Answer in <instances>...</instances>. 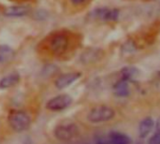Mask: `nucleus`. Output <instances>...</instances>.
Instances as JSON below:
<instances>
[{
    "label": "nucleus",
    "instance_id": "nucleus-1",
    "mask_svg": "<svg viewBox=\"0 0 160 144\" xmlns=\"http://www.w3.org/2000/svg\"><path fill=\"white\" fill-rule=\"evenodd\" d=\"M8 122L12 130L21 133L30 127L31 118L23 111H12L8 115Z\"/></svg>",
    "mask_w": 160,
    "mask_h": 144
},
{
    "label": "nucleus",
    "instance_id": "nucleus-2",
    "mask_svg": "<svg viewBox=\"0 0 160 144\" xmlns=\"http://www.w3.org/2000/svg\"><path fill=\"white\" fill-rule=\"evenodd\" d=\"M115 115V112L112 108L105 105L97 106L93 108L87 115V119L91 123H103L111 121Z\"/></svg>",
    "mask_w": 160,
    "mask_h": 144
},
{
    "label": "nucleus",
    "instance_id": "nucleus-3",
    "mask_svg": "<svg viewBox=\"0 0 160 144\" xmlns=\"http://www.w3.org/2000/svg\"><path fill=\"white\" fill-rule=\"evenodd\" d=\"M79 135V127L73 124H61L54 129V136L61 142H69Z\"/></svg>",
    "mask_w": 160,
    "mask_h": 144
},
{
    "label": "nucleus",
    "instance_id": "nucleus-4",
    "mask_svg": "<svg viewBox=\"0 0 160 144\" xmlns=\"http://www.w3.org/2000/svg\"><path fill=\"white\" fill-rule=\"evenodd\" d=\"M69 44L68 37L64 34H56L50 40V49L55 55H62L67 52Z\"/></svg>",
    "mask_w": 160,
    "mask_h": 144
},
{
    "label": "nucleus",
    "instance_id": "nucleus-5",
    "mask_svg": "<svg viewBox=\"0 0 160 144\" xmlns=\"http://www.w3.org/2000/svg\"><path fill=\"white\" fill-rule=\"evenodd\" d=\"M72 103V97L68 95H59L51 98L47 104L46 109L52 112H59L68 108Z\"/></svg>",
    "mask_w": 160,
    "mask_h": 144
},
{
    "label": "nucleus",
    "instance_id": "nucleus-6",
    "mask_svg": "<svg viewBox=\"0 0 160 144\" xmlns=\"http://www.w3.org/2000/svg\"><path fill=\"white\" fill-rule=\"evenodd\" d=\"M96 18L109 22V21H116L119 18V10L117 8H109V7H99L94 11Z\"/></svg>",
    "mask_w": 160,
    "mask_h": 144
},
{
    "label": "nucleus",
    "instance_id": "nucleus-7",
    "mask_svg": "<svg viewBox=\"0 0 160 144\" xmlns=\"http://www.w3.org/2000/svg\"><path fill=\"white\" fill-rule=\"evenodd\" d=\"M81 76H82V74L80 72H69V73L62 74L56 79V81L54 82L55 87L57 89H64V88L69 86L74 82H76Z\"/></svg>",
    "mask_w": 160,
    "mask_h": 144
},
{
    "label": "nucleus",
    "instance_id": "nucleus-8",
    "mask_svg": "<svg viewBox=\"0 0 160 144\" xmlns=\"http://www.w3.org/2000/svg\"><path fill=\"white\" fill-rule=\"evenodd\" d=\"M31 7L29 5H18L7 7L4 10V14L8 17H22L29 14Z\"/></svg>",
    "mask_w": 160,
    "mask_h": 144
},
{
    "label": "nucleus",
    "instance_id": "nucleus-9",
    "mask_svg": "<svg viewBox=\"0 0 160 144\" xmlns=\"http://www.w3.org/2000/svg\"><path fill=\"white\" fill-rule=\"evenodd\" d=\"M103 55L101 49H88L82 54V61L85 64L95 63L99 60Z\"/></svg>",
    "mask_w": 160,
    "mask_h": 144
},
{
    "label": "nucleus",
    "instance_id": "nucleus-10",
    "mask_svg": "<svg viewBox=\"0 0 160 144\" xmlns=\"http://www.w3.org/2000/svg\"><path fill=\"white\" fill-rule=\"evenodd\" d=\"M20 82V75L17 72L10 73L0 80V89H8L15 86Z\"/></svg>",
    "mask_w": 160,
    "mask_h": 144
},
{
    "label": "nucleus",
    "instance_id": "nucleus-11",
    "mask_svg": "<svg viewBox=\"0 0 160 144\" xmlns=\"http://www.w3.org/2000/svg\"><path fill=\"white\" fill-rule=\"evenodd\" d=\"M154 127V120L150 117L143 119L139 127V135L142 139L146 138L152 131Z\"/></svg>",
    "mask_w": 160,
    "mask_h": 144
},
{
    "label": "nucleus",
    "instance_id": "nucleus-12",
    "mask_svg": "<svg viewBox=\"0 0 160 144\" xmlns=\"http://www.w3.org/2000/svg\"><path fill=\"white\" fill-rule=\"evenodd\" d=\"M113 91L115 96L120 97H125L129 95V88H128V83L125 80H120L118 81L114 86H113Z\"/></svg>",
    "mask_w": 160,
    "mask_h": 144
},
{
    "label": "nucleus",
    "instance_id": "nucleus-13",
    "mask_svg": "<svg viewBox=\"0 0 160 144\" xmlns=\"http://www.w3.org/2000/svg\"><path fill=\"white\" fill-rule=\"evenodd\" d=\"M15 56L14 50L8 45H0V63H8Z\"/></svg>",
    "mask_w": 160,
    "mask_h": 144
},
{
    "label": "nucleus",
    "instance_id": "nucleus-14",
    "mask_svg": "<svg viewBox=\"0 0 160 144\" xmlns=\"http://www.w3.org/2000/svg\"><path fill=\"white\" fill-rule=\"evenodd\" d=\"M109 140L111 142V144H129L130 140L129 138L122 133L118 132H112L109 135Z\"/></svg>",
    "mask_w": 160,
    "mask_h": 144
},
{
    "label": "nucleus",
    "instance_id": "nucleus-15",
    "mask_svg": "<svg viewBox=\"0 0 160 144\" xmlns=\"http://www.w3.org/2000/svg\"><path fill=\"white\" fill-rule=\"evenodd\" d=\"M139 74V70L133 67H127L122 69L121 71V79L127 82L134 80Z\"/></svg>",
    "mask_w": 160,
    "mask_h": 144
},
{
    "label": "nucleus",
    "instance_id": "nucleus-16",
    "mask_svg": "<svg viewBox=\"0 0 160 144\" xmlns=\"http://www.w3.org/2000/svg\"><path fill=\"white\" fill-rule=\"evenodd\" d=\"M148 144H160V134L156 133L150 140Z\"/></svg>",
    "mask_w": 160,
    "mask_h": 144
},
{
    "label": "nucleus",
    "instance_id": "nucleus-17",
    "mask_svg": "<svg viewBox=\"0 0 160 144\" xmlns=\"http://www.w3.org/2000/svg\"><path fill=\"white\" fill-rule=\"evenodd\" d=\"M73 5H82L84 4L87 0H70Z\"/></svg>",
    "mask_w": 160,
    "mask_h": 144
},
{
    "label": "nucleus",
    "instance_id": "nucleus-18",
    "mask_svg": "<svg viewBox=\"0 0 160 144\" xmlns=\"http://www.w3.org/2000/svg\"><path fill=\"white\" fill-rule=\"evenodd\" d=\"M156 133L160 134V118H158V120L156 123Z\"/></svg>",
    "mask_w": 160,
    "mask_h": 144
}]
</instances>
